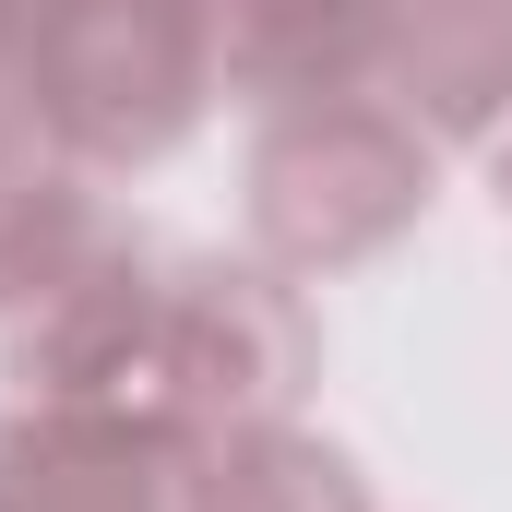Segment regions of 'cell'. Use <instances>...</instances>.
<instances>
[{
	"label": "cell",
	"mask_w": 512,
	"mask_h": 512,
	"mask_svg": "<svg viewBox=\"0 0 512 512\" xmlns=\"http://www.w3.org/2000/svg\"><path fill=\"white\" fill-rule=\"evenodd\" d=\"M24 12L36 0H0V96H12V60H24Z\"/></svg>",
	"instance_id": "7"
},
{
	"label": "cell",
	"mask_w": 512,
	"mask_h": 512,
	"mask_svg": "<svg viewBox=\"0 0 512 512\" xmlns=\"http://www.w3.org/2000/svg\"><path fill=\"white\" fill-rule=\"evenodd\" d=\"M227 84V24L215 0H36L12 108L72 167H143L203 120Z\"/></svg>",
	"instance_id": "1"
},
{
	"label": "cell",
	"mask_w": 512,
	"mask_h": 512,
	"mask_svg": "<svg viewBox=\"0 0 512 512\" xmlns=\"http://www.w3.org/2000/svg\"><path fill=\"white\" fill-rule=\"evenodd\" d=\"M417 203H429V131L405 108H370L358 84L274 108L251 155V227L286 274H334V262L382 251Z\"/></svg>",
	"instance_id": "2"
},
{
	"label": "cell",
	"mask_w": 512,
	"mask_h": 512,
	"mask_svg": "<svg viewBox=\"0 0 512 512\" xmlns=\"http://www.w3.org/2000/svg\"><path fill=\"white\" fill-rule=\"evenodd\" d=\"M501 203H512V143H501Z\"/></svg>",
	"instance_id": "8"
},
{
	"label": "cell",
	"mask_w": 512,
	"mask_h": 512,
	"mask_svg": "<svg viewBox=\"0 0 512 512\" xmlns=\"http://www.w3.org/2000/svg\"><path fill=\"white\" fill-rule=\"evenodd\" d=\"M191 512H370V501L322 441L262 417V429H215L191 453Z\"/></svg>",
	"instance_id": "6"
},
{
	"label": "cell",
	"mask_w": 512,
	"mask_h": 512,
	"mask_svg": "<svg viewBox=\"0 0 512 512\" xmlns=\"http://www.w3.org/2000/svg\"><path fill=\"white\" fill-rule=\"evenodd\" d=\"M0 512H191V441L120 405H12Z\"/></svg>",
	"instance_id": "3"
},
{
	"label": "cell",
	"mask_w": 512,
	"mask_h": 512,
	"mask_svg": "<svg viewBox=\"0 0 512 512\" xmlns=\"http://www.w3.org/2000/svg\"><path fill=\"white\" fill-rule=\"evenodd\" d=\"M393 108L441 143H477L512 120V0H393L382 60Z\"/></svg>",
	"instance_id": "4"
},
{
	"label": "cell",
	"mask_w": 512,
	"mask_h": 512,
	"mask_svg": "<svg viewBox=\"0 0 512 512\" xmlns=\"http://www.w3.org/2000/svg\"><path fill=\"white\" fill-rule=\"evenodd\" d=\"M215 24H227V84L298 108V96H334L382 60L393 0H215Z\"/></svg>",
	"instance_id": "5"
}]
</instances>
